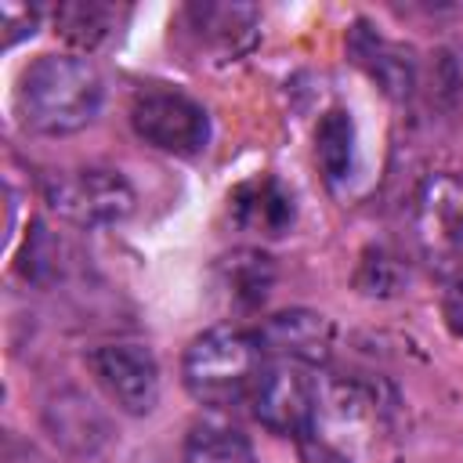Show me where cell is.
<instances>
[{
    "label": "cell",
    "instance_id": "1",
    "mask_svg": "<svg viewBox=\"0 0 463 463\" xmlns=\"http://www.w3.org/2000/svg\"><path fill=\"white\" fill-rule=\"evenodd\" d=\"M14 101L25 130L65 137L94 123L105 101V83L80 54H40L22 72Z\"/></svg>",
    "mask_w": 463,
    "mask_h": 463
},
{
    "label": "cell",
    "instance_id": "2",
    "mask_svg": "<svg viewBox=\"0 0 463 463\" xmlns=\"http://www.w3.org/2000/svg\"><path fill=\"white\" fill-rule=\"evenodd\" d=\"M264 347L253 329L221 322L203 329L181 358V383L184 391L210 409H232L253 394L260 376Z\"/></svg>",
    "mask_w": 463,
    "mask_h": 463
},
{
    "label": "cell",
    "instance_id": "3",
    "mask_svg": "<svg viewBox=\"0 0 463 463\" xmlns=\"http://www.w3.org/2000/svg\"><path fill=\"white\" fill-rule=\"evenodd\" d=\"M43 203L47 210L72 224V228H109L134 213V184L109 166H80V170H58L43 181Z\"/></svg>",
    "mask_w": 463,
    "mask_h": 463
},
{
    "label": "cell",
    "instance_id": "4",
    "mask_svg": "<svg viewBox=\"0 0 463 463\" xmlns=\"http://www.w3.org/2000/svg\"><path fill=\"white\" fill-rule=\"evenodd\" d=\"M130 127L145 145L166 156H199L210 145L206 109L192 94L163 83L141 87L130 98Z\"/></svg>",
    "mask_w": 463,
    "mask_h": 463
},
{
    "label": "cell",
    "instance_id": "5",
    "mask_svg": "<svg viewBox=\"0 0 463 463\" xmlns=\"http://www.w3.org/2000/svg\"><path fill=\"white\" fill-rule=\"evenodd\" d=\"M412 232L420 253L445 275H463V181L430 174L412 199Z\"/></svg>",
    "mask_w": 463,
    "mask_h": 463
},
{
    "label": "cell",
    "instance_id": "6",
    "mask_svg": "<svg viewBox=\"0 0 463 463\" xmlns=\"http://www.w3.org/2000/svg\"><path fill=\"white\" fill-rule=\"evenodd\" d=\"M250 405L264 430L300 441L311 434L315 416H318V383L311 380L307 365L275 358L271 365L260 369Z\"/></svg>",
    "mask_w": 463,
    "mask_h": 463
},
{
    "label": "cell",
    "instance_id": "7",
    "mask_svg": "<svg viewBox=\"0 0 463 463\" xmlns=\"http://www.w3.org/2000/svg\"><path fill=\"white\" fill-rule=\"evenodd\" d=\"M87 369L127 416H148L159 405V362L145 344L116 340L87 351Z\"/></svg>",
    "mask_w": 463,
    "mask_h": 463
},
{
    "label": "cell",
    "instance_id": "8",
    "mask_svg": "<svg viewBox=\"0 0 463 463\" xmlns=\"http://www.w3.org/2000/svg\"><path fill=\"white\" fill-rule=\"evenodd\" d=\"M43 430L61 452L76 459H90L109 445L112 420L87 391L61 387L43 402Z\"/></svg>",
    "mask_w": 463,
    "mask_h": 463
},
{
    "label": "cell",
    "instance_id": "9",
    "mask_svg": "<svg viewBox=\"0 0 463 463\" xmlns=\"http://www.w3.org/2000/svg\"><path fill=\"white\" fill-rule=\"evenodd\" d=\"M264 354H275L279 362H297V365H326L333 354L336 329L326 315L307 311V307H289L279 315H268L260 329H253Z\"/></svg>",
    "mask_w": 463,
    "mask_h": 463
},
{
    "label": "cell",
    "instance_id": "10",
    "mask_svg": "<svg viewBox=\"0 0 463 463\" xmlns=\"http://www.w3.org/2000/svg\"><path fill=\"white\" fill-rule=\"evenodd\" d=\"M232 217L239 228L246 232H260V235H286L293 224V195L275 181V177H253L246 184H239L228 195Z\"/></svg>",
    "mask_w": 463,
    "mask_h": 463
},
{
    "label": "cell",
    "instance_id": "11",
    "mask_svg": "<svg viewBox=\"0 0 463 463\" xmlns=\"http://www.w3.org/2000/svg\"><path fill=\"white\" fill-rule=\"evenodd\" d=\"M354 61L391 94V98H409L416 87V65L409 58V51H402L398 43H387L380 33H373L369 25H354L351 40H347Z\"/></svg>",
    "mask_w": 463,
    "mask_h": 463
},
{
    "label": "cell",
    "instance_id": "12",
    "mask_svg": "<svg viewBox=\"0 0 463 463\" xmlns=\"http://www.w3.org/2000/svg\"><path fill=\"white\" fill-rule=\"evenodd\" d=\"M184 18L199 40L221 51H232V54L250 47L253 29H257V11L250 4H192Z\"/></svg>",
    "mask_w": 463,
    "mask_h": 463
},
{
    "label": "cell",
    "instance_id": "13",
    "mask_svg": "<svg viewBox=\"0 0 463 463\" xmlns=\"http://www.w3.org/2000/svg\"><path fill=\"white\" fill-rule=\"evenodd\" d=\"M181 463H257L250 438L224 420H195L181 445Z\"/></svg>",
    "mask_w": 463,
    "mask_h": 463
},
{
    "label": "cell",
    "instance_id": "14",
    "mask_svg": "<svg viewBox=\"0 0 463 463\" xmlns=\"http://www.w3.org/2000/svg\"><path fill=\"white\" fill-rule=\"evenodd\" d=\"M54 18V33L61 40H69L72 47H83V51H94L101 47L116 29L119 22L127 18L123 7L116 4H98V0H72V4H58L51 11Z\"/></svg>",
    "mask_w": 463,
    "mask_h": 463
},
{
    "label": "cell",
    "instance_id": "15",
    "mask_svg": "<svg viewBox=\"0 0 463 463\" xmlns=\"http://www.w3.org/2000/svg\"><path fill=\"white\" fill-rule=\"evenodd\" d=\"M271 282H275V264L260 250H235L221 260V286L232 293L239 307L264 304Z\"/></svg>",
    "mask_w": 463,
    "mask_h": 463
},
{
    "label": "cell",
    "instance_id": "16",
    "mask_svg": "<svg viewBox=\"0 0 463 463\" xmlns=\"http://www.w3.org/2000/svg\"><path fill=\"white\" fill-rule=\"evenodd\" d=\"M315 156H318V166H322L326 181L340 184L351 174V163H354V123H351V112L329 109L318 119V127H315Z\"/></svg>",
    "mask_w": 463,
    "mask_h": 463
},
{
    "label": "cell",
    "instance_id": "17",
    "mask_svg": "<svg viewBox=\"0 0 463 463\" xmlns=\"http://www.w3.org/2000/svg\"><path fill=\"white\" fill-rule=\"evenodd\" d=\"M61 268H65V246H61V239L47 228V224H33V232L25 235V250H22V275L29 279V282H40V286H47V282H54L58 275H61Z\"/></svg>",
    "mask_w": 463,
    "mask_h": 463
},
{
    "label": "cell",
    "instance_id": "18",
    "mask_svg": "<svg viewBox=\"0 0 463 463\" xmlns=\"http://www.w3.org/2000/svg\"><path fill=\"white\" fill-rule=\"evenodd\" d=\"M0 25H4V47H14L18 40L33 36L40 25V7L29 4H0Z\"/></svg>",
    "mask_w": 463,
    "mask_h": 463
},
{
    "label": "cell",
    "instance_id": "19",
    "mask_svg": "<svg viewBox=\"0 0 463 463\" xmlns=\"http://www.w3.org/2000/svg\"><path fill=\"white\" fill-rule=\"evenodd\" d=\"M441 315H445V326H449L456 336H463V275H456V279L449 282V289H445V297H441Z\"/></svg>",
    "mask_w": 463,
    "mask_h": 463
}]
</instances>
